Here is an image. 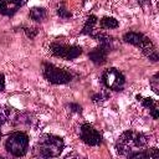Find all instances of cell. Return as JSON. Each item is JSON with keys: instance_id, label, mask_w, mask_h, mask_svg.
<instances>
[{"instance_id": "cell-2", "label": "cell", "mask_w": 159, "mask_h": 159, "mask_svg": "<svg viewBox=\"0 0 159 159\" xmlns=\"http://www.w3.org/2000/svg\"><path fill=\"white\" fill-rule=\"evenodd\" d=\"M63 139L53 134H43L35 145V153L40 158H55L63 150Z\"/></svg>"}, {"instance_id": "cell-13", "label": "cell", "mask_w": 159, "mask_h": 159, "mask_svg": "<svg viewBox=\"0 0 159 159\" xmlns=\"http://www.w3.org/2000/svg\"><path fill=\"white\" fill-rule=\"evenodd\" d=\"M97 25V17L94 15H89L84 22V26H83V30H82V34H86V35H91L93 36L96 32H94V27Z\"/></svg>"}, {"instance_id": "cell-1", "label": "cell", "mask_w": 159, "mask_h": 159, "mask_svg": "<svg viewBox=\"0 0 159 159\" xmlns=\"http://www.w3.org/2000/svg\"><path fill=\"white\" fill-rule=\"evenodd\" d=\"M149 143L148 135L144 133L134 132V130H127L119 135L116 143V149L118 154L128 157L130 153L139 152L147 149Z\"/></svg>"}, {"instance_id": "cell-17", "label": "cell", "mask_w": 159, "mask_h": 159, "mask_svg": "<svg viewBox=\"0 0 159 159\" xmlns=\"http://www.w3.org/2000/svg\"><path fill=\"white\" fill-rule=\"evenodd\" d=\"M57 15H58L60 17H62V19H68V17H71V12L66 9L65 2H61V4L57 6Z\"/></svg>"}, {"instance_id": "cell-14", "label": "cell", "mask_w": 159, "mask_h": 159, "mask_svg": "<svg viewBox=\"0 0 159 159\" xmlns=\"http://www.w3.org/2000/svg\"><path fill=\"white\" fill-rule=\"evenodd\" d=\"M12 112H14V109L10 107L0 106V125L6 123L7 120H10V118L12 117Z\"/></svg>"}, {"instance_id": "cell-6", "label": "cell", "mask_w": 159, "mask_h": 159, "mask_svg": "<svg viewBox=\"0 0 159 159\" xmlns=\"http://www.w3.org/2000/svg\"><path fill=\"white\" fill-rule=\"evenodd\" d=\"M50 51L53 56L65 60H73L82 53V48L76 45H66L60 42H53L50 45Z\"/></svg>"}, {"instance_id": "cell-16", "label": "cell", "mask_w": 159, "mask_h": 159, "mask_svg": "<svg viewBox=\"0 0 159 159\" xmlns=\"http://www.w3.org/2000/svg\"><path fill=\"white\" fill-rule=\"evenodd\" d=\"M118 21L114 17H103L101 20V27L103 29H116L118 27Z\"/></svg>"}, {"instance_id": "cell-18", "label": "cell", "mask_w": 159, "mask_h": 159, "mask_svg": "<svg viewBox=\"0 0 159 159\" xmlns=\"http://www.w3.org/2000/svg\"><path fill=\"white\" fill-rule=\"evenodd\" d=\"M158 77H159V75H158V73H155V75H154V77L150 80V84H152V88H153V91H154L155 93H158V82H159Z\"/></svg>"}, {"instance_id": "cell-24", "label": "cell", "mask_w": 159, "mask_h": 159, "mask_svg": "<svg viewBox=\"0 0 159 159\" xmlns=\"http://www.w3.org/2000/svg\"><path fill=\"white\" fill-rule=\"evenodd\" d=\"M0 127H1V125H0ZM0 138H1V130H0Z\"/></svg>"}, {"instance_id": "cell-4", "label": "cell", "mask_w": 159, "mask_h": 159, "mask_svg": "<svg viewBox=\"0 0 159 159\" xmlns=\"http://www.w3.org/2000/svg\"><path fill=\"white\" fill-rule=\"evenodd\" d=\"M27 147H29V137L24 132L11 133L5 142L6 150L14 157H24L27 152Z\"/></svg>"}, {"instance_id": "cell-20", "label": "cell", "mask_w": 159, "mask_h": 159, "mask_svg": "<svg viewBox=\"0 0 159 159\" xmlns=\"http://www.w3.org/2000/svg\"><path fill=\"white\" fill-rule=\"evenodd\" d=\"M25 32H26V35H27V37H30V39H34L36 35H37V32H39V30L37 29H25Z\"/></svg>"}, {"instance_id": "cell-22", "label": "cell", "mask_w": 159, "mask_h": 159, "mask_svg": "<svg viewBox=\"0 0 159 159\" xmlns=\"http://www.w3.org/2000/svg\"><path fill=\"white\" fill-rule=\"evenodd\" d=\"M4 88H5V78H4V75L0 73V92L4 91Z\"/></svg>"}, {"instance_id": "cell-9", "label": "cell", "mask_w": 159, "mask_h": 159, "mask_svg": "<svg viewBox=\"0 0 159 159\" xmlns=\"http://www.w3.org/2000/svg\"><path fill=\"white\" fill-rule=\"evenodd\" d=\"M21 5L22 0H0V14L11 16L20 9Z\"/></svg>"}, {"instance_id": "cell-11", "label": "cell", "mask_w": 159, "mask_h": 159, "mask_svg": "<svg viewBox=\"0 0 159 159\" xmlns=\"http://www.w3.org/2000/svg\"><path fill=\"white\" fill-rule=\"evenodd\" d=\"M93 37L97 39V41L99 42V46L104 47L108 52L113 50V42H114V40H113L112 36H109V35H107V34L98 32V34H94Z\"/></svg>"}, {"instance_id": "cell-7", "label": "cell", "mask_w": 159, "mask_h": 159, "mask_svg": "<svg viewBox=\"0 0 159 159\" xmlns=\"http://www.w3.org/2000/svg\"><path fill=\"white\" fill-rule=\"evenodd\" d=\"M103 84L113 91H122L125 83V78L123 73L117 68H108L102 75Z\"/></svg>"}, {"instance_id": "cell-12", "label": "cell", "mask_w": 159, "mask_h": 159, "mask_svg": "<svg viewBox=\"0 0 159 159\" xmlns=\"http://www.w3.org/2000/svg\"><path fill=\"white\" fill-rule=\"evenodd\" d=\"M138 99L142 101V104L147 108H149V112H150V116L154 118V119H158V106H157V102L153 99V98H149V97H145V98H142L139 96H137Z\"/></svg>"}, {"instance_id": "cell-10", "label": "cell", "mask_w": 159, "mask_h": 159, "mask_svg": "<svg viewBox=\"0 0 159 159\" xmlns=\"http://www.w3.org/2000/svg\"><path fill=\"white\" fill-rule=\"evenodd\" d=\"M107 53H108V51L104 47L98 46V47H94L88 53V57L94 65H103L107 60Z\"/></svg>"}, {"instance_id": "cell-21", "label": "cell", "mask_w": 159, "mask_h": 159, "mask_svg": "<svg viewBox=\"0 0 159 159\" xmlns=\"http://www.w3.org/2000/svg\"><path fill=\"white\" fill-rule=\"evenodd\" d=\"M70 108H71L72 112H77V113H81V111H82V107L78 106V104H76V103H71L70 104Z\"/></svg>"}, {"instance_id": "cell-8", "label": "cell", "mask_w": 159, "mask_h": 159, "mask_svg": "<svg viewBox=\"0 0 159 159\" xmlns=\"http://www.w3.org/2000/svg\"><path fill=\"white\" fill-rule=\"evenodd\" d=\"M80 137H81L82 142L86 143L87 145L94 147V145H99L102 143L101 133L88 123H84L80 127Z\"/></svg>"}, {"instance_id": "cell-23", "label": "cell", "mask_w": 159, "mask_h": 159, "mask_svg": "<svg viewBox=\"0 0 159 159\" xmlns=\"http://www.w3.org/2000/svg\"><path fill=\"white\" fill-rule=\"evenodd\" d=\"M148 0H138V2L140 4V5H144V2H147Z\"/></svg>"}, {"instance_id": "cell-5", "label": "cell", "mask_w": 159, "mask_h": 159, "mask_svg": "<svg viewBox=\"0 0 159 159\" xmlns=\"http://www.w3.org/2000/svg\"><path fill=\"white\" fill-rule=\"evenodd\" d=\"M43 76L50 83H53V84L68 83L72 80V75L68 71L62 70L60 67H56L51 63L43 65Z\"/></svg>"}, {"instance_id": "cell-19", "label": "cell", "mask_w": 159, "mask_h": 159, "mask_svg": "<svg viewBox=\"0 0 159 159\" xmlns=\"http://www.w3.org/2000/svg\"><path fill=\"white\" fill-rule=\"evenodd\" d=\"M108 94H103V93H97V94H93L92 96V101L93 102H103L104 99H107Z\"/></svg>"}, {"instance_id": "cell-3", "label": "cell", "mask_w": 159, "mask_h": 159, "mask_svg": "<svg viewBox=\"0 0 159 159\" xmlns=\"http://www.w3.org/2000/svg\"><path fill=\"white\" fill-rule=\"evenodd\" d=\"M123 40L125 42L130 43V45H134V46L139 47L143 51V53L149 60H152L153 62H157L158 61V53H157V50H155L154 43L147 36H144L143 34L135 32V31H129V32L124 34Z\"/></svg>"}, {"instance_id": "cell-15", "label": "cell", "mask_w": 159, "mask_h": 159, "mask_svg": "<svg viewBox=\"0 0 159 159\" xmlns=\"http://www.w3.org/2000/svg\"><path fill=\"white\" fill-rule=\"evenodd\" d=\"M30 17L35 21H42L46 17V10L43 7H32L30 11Z\"/></svg>"}]
</instances>
